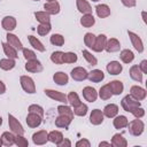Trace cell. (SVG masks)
I'll return each mask as SVG.
<instances>
[{"label": "cell", "instance_id": "obj_20", "mask_svg": "<svg viewBox=\"0 0 147 147\" xmlns=\"http://www.w3.org/2000/svg\"><path fill=\"white\" fill-rule=\"evenodd\" d=\"M44 9L49 15H56L60 13V3L56 0L55 1H46V3L44 5Z\"/></svg>", "mask_w": 147, "mask_h": 147}, {"label": "cell", "instance_id": "obj_55", "mask_svg": "<svg viewBox=\"0 0 147 147\" xmlns=\"http://www.w3.org/2000/svg\"><path fill=\"white\" fill-rule=\"evenodd\" d=\"M59 147H71V141L69 140V139H62L61 140V142L57 145Z\"/></svg>", "mask_w": 147, "mask_h": 147}, {"label": "cell", "instance_id": "obj_36", "mask_svg": "<svg viewBox=\"0 0 147 147\" xmlns=\"http://www.w3.org/2000/svg\"><path fill=\"white\" fill-rule=\"evenodd\" d=\"M94 23H95V18L93 14H84L80 18V24L84 28H91L94 25Z\"/></svg>", "mask_w": 147, "mask_h": 147}, {"label": "cell", "instance_id": "obj_4", "mask_svg": "<svg viewBox=\"0 0 147 147\" xmlns=\"http://www.w3.org/2000/svg\"><path fill=\"white\" fill-rule=\"evenodd\" d=\"M8 125H9L10 131L14 134H24V129H23L22 124L11 114H8Z\"/></svg>", "mask_w": 147, "mask_h": 147}, {"label": "cell", "instance_id": "obj_57", "mask_svg": "<svg viewBox=\"0 0 147 147\" xmlns=\"http://www.w3.org/2000/svg\"><path fill=\"white\" fill-rule=\"evenodd\" d=\"M102 146H111V144L108 142V141H101V142H99V147H102Z\"/></svg>", "mask_w": 147, "mask_h": 147}, {"label": "cell", "instance_id": "obj_27", "mask_svg": "<svg viewBox=\"0 0 147 147\" xmlns=\"http://www.w3.org/2000/svg\"><path fill=\"white\" fill-rule=\"evenodd\" d=\"M127 123H129V119H127V117L124 116V115H116V116L114 117V121H113V125H114V127L117 129V130L126 127Z\"/></svg>", "mask_w": 147, "mask_h": 147}, {"label": "cell", "instance_id": "obj_40", "mask_svg": "<svg viewBox=\"0 0 147 147\" xmlns=\"http://www.w3.org/2000/svg\"><path fill=\"white\" fill-rule=\"evenodd\" d=\"M34 17L39 23H51V15L48 13L44 11H36Z\"/></svg>", "mask_w": 147, "mask_h": 147}, {"label": "cell", "instance_id": "obj_14", "mask_svg": "<svg viewBox=\"0 0 147 147\" xmlns=\"http://www.w3.org/2000/svg\"><path fill=\"white\" fill-rule=\"evenodd\" d=\"M25 122L28 124L29 127L31 129H34V127H38L41 122H42V117L39 116L38 114H34V113H29L26 118H25Z\"/></svg>", "mask_w": 147, "mask_h": 147}, {"label": "cell", "instance_id": "obj_2", "mask_svg": "<svg viewBox=\"0 0 147 147\" xmlns=\"http://www.w3.org/2000/svg\"><path fill=\"white\" fill-rule=\"evenodd\" d=\"M20 84L21 87L23 88L24 92H26L28 94H34L36 93V84L34 80L30 77V76H21L20 77Z\"/></svg>", "mask_w": 147, "mask_h": 147}, {"label": "cell", "instance_id": "obj_32", "mask_svg": "<svg viewBox=\"0 0 147 147\" xmlns=\"http://www.w3.org/2000/svg\"><path fill=\"white\" fill-rule=\"evenodd\" d=\"M1 141H2V145L3 146H11V145H14L15 144V134L10 131V132H8V131H6V132H3L2 134H1Z\"/></svg>", "mask_w": 147, "mask_h": 147}, {"label": "cell", "instance_id": "obj_61", "mask_svg": "<svg viewBox=\"0 0 147 147\" xmlns=\"http://www.w3.org/2000/svg\"><path fill=\"white\" fill-rule=\"evenodd\" d=\"M91 1H93V2H98V1H100V0H91Z\"/></svg>", "mask_w": 147, "mask_h": 147}, {"label": "cell", "instance_id": "obj_43", "mask_svg": "<svg viewBox=\"0 0 147 147\" xmlns=\"http://www.w3.org/2000/svg\"><path fill=\"white\" fill-rule=\"evenodd\" d=\"M78 60V56L76 53L74 52H65L63 53V63L67 64H71V63H76Z\"/></svg>", "mask_w": 147, "mask_h": 147}, {"label": "cell", "instance_id": "obj_11", "mask_svg": "<svg viewBox=\"0 0 147 147\" xmlns=\"http://www.w3.org/2000/svg\"><path fill=\"white\" fill-rule=\"evenodd\" d=\"M25 70L28 72H32V74H37V72H41L42 71V64L40 63L39 60H30V61H26L25 65H24Z\"/></svg>", "mask_w": 147, "mask_h": 147}, {"label": "cell", "instance_id": "obj_7", "mask_svg": "<svg viewBox=\"0 0 147 147\" xmlns=\"http://www.w3.org/2000/svg\"><path fill=\"white\" fill-rule=\"evenodd\" d=\"M87 74L88 72H87V70L85 68H83V67H76V68H74L71 70L70 76L76 82H83V80L87 79Z\"/></svg>", "mask_w": 147, "mask_h": 147}, {"label": "cell", "instance_id": "obj_6", "mask_svg": "<svg viewBox=\"0 0 147 147\" xmlns=\"http://www.w3.org/2000/svg\"><path fill=\"white\" fill-rule=\"evenodd\" d=\"M127 36H129V38H130V40H131V44H132V46L134 47V49H136L138 53H142L144 49H145L142 39H141L137 33H134V32H132V31H127Z\"/></svg>", "mask_w": 147, "mask_h": 147}, {"label": "cell", "instance_id": "obj_25", "mask_svg": "<svg viewBox=\"0 0 147 147\" xmlns=\"http://www.w3.org/2000/svg\"><path fill=\"white\" fill-rule=\"evenodd\" d=\"M95 13H96V16L100 17V18H106L110 15V8L108 5L106 3H99L95 6Z\"/></svg>", "mask_w": 147, "mask_h": 147}, {"label": "cell", "instance_id": "obj_12", "mask_svg": "<svg viewBox=\"0 0 147 147\" xmlns=\"http://www.w3.org/2000/svg\"><path fill=\"white\" fill-rule=\"evenodd\" d=\"M16 18L14 16H5L1 21V26L3 30H6L7 32H11L16 29Z\"/></svg>", "mask_w": 147, "mask_h": 147}, {"label": "cell", "instance_id": "obj_47", "mask_svg": "<svg viewBox=\"0 0 147 147\" xmlns=\"http://www.w3.org/2000/svg\"><path fill=\"white\" fill-rule=\"evenodd\" d=\"M15 145L18 147H28L29 141L23 134H15Z\"/></svg>", "mask_w": 147, "mask_h": 147}, {"label": "cell", "instance_id": "obj_45", "mask_svg": "<svg viewBox=\"0 0 147 147\" xmlns=\"http://www.w3.org/2000/svg\"><path fill=\"white\" fill-rule=\"evenodd\" d=\"M87 111H88V107H87V105H85L83 102L79 106L74 108V114L76 116H79V117H84L87 114Z\"/></svg>", "mask_w": 147, "mask_h": 147}, {"label": "cell", "instance_id": "obj_38", "mask_svg": "<svg viewBox=\"0 0 147 147\" xmlns=\"http://www.w3.org/2000/svg\"><path fill=\"white\" fill-rule=\"evenodd\" d=\"M67 100H68V103L70 105V107H72V108H75L82 103V101H80V99L76 92H70L67 95Z\"/></svg>", "mask_w": 147, "mask_h": 147}, {"label": "cell", "instance_id": "obj_58", "mask_svg": "<svg viewBox=\"0 0 147 147\" xmlns=\"http://www.w3.org/2000/svg\"><path fill=\"white\" fill-rule=\"evenodd\" d=\"M141 16H142V21H144V23H147V20H146V11H145V10L141 11Z\"/></svg>", "mask_w": 147, "mask_h": 147}, {"label": "cell", "instance_id": "obj_59", "mask_svg": "<svg viewBox=\"0 0 147 147\" xmlns=\"http://www.w3.org/2000/svg\"><path fill=\"white\" fill-rule=\"evenodd\" d=\"M1 124H2V117L0 116V126H1Z\"/></svg>", "mask_w": 147, "mask_h": 147}, {"label": "cell", "instance_id": "obj_3", "mask_svg": "<svg viewBox=\"0 0 147 147\" xmlns=\"http://www.w3.org/2000/svg\"><path fill=\"white\" fill-rule=\"evenodd\" d=\"M121 106H122V108H123L125 111L131 113L136 107L141 106V103H140V101L136 100V99L132 98L130 94H127V95H125V96L122 99V101H121Z\"/></svg>", "mask_w": 147, "mask_h": 147}, {"label": "cell", "instance_id": "obj_18", "mask_svg": "<svg viewBox=\"0 0 147 147\" xmlns=\"http://www.w3.org/2000/svg\"><path fill=\"white\" fill-rule=\"evenodd\" d=\"M87 79L92 83H100L105 79V74L100 69H93L87 74Z\"/></svg>", "mask_w": 147, "mask_h": 147}, {"label": "cell", "instance_id": "obj_56", "mask_svg": "<svg viewBox=\"0 0 147 147\" xmlns=\"http://www.w3.org/2000/svg\"><path fill=\"white\" fill-rule=\"evenodd\" d=\"M6 85H5V83L2 82V80H0V94H5L6 93Z\"/></svg>", "mask_w": 147, "mask_h": 147}, {"label": "cell", "instance_id": "obj_62", "mask_svg": "<svg viewBox=\"0 0 147 147\" xmlns=\"http://www.w3.org/2000/svg\"><path fill=\"white\" fill-rule=\"evenodd\" d=\"M46 1H55V0H46Z\"/></svg>", "mask_w": 147, "mask_h": 147}, {"label": "cell", "instance_id": "obj_26", "mask_svg": "<svg viewBox=\"0 0 147 147\" xmlns=\"http://www.w3.org/2000/svg\"><path fill=\"white\" fill-rule=\"evenodd\" d=\"M76 6L79 13L84 14H92V7L87 0H76Z\"/></svg>", "mask_w": 147, "mask_h": 147}, {"label": "cell", "instance_id": "obj_5", "mask_svg": "<svg viewBox=\"0 0 147 147\" xmlns=\"http://www.w3.org/2000/svg\"><path fill=\"white\" fill-rule=\"evenodd\" d=\"M44 92H45V94H46L48 98H51L52 100H55V101L61 102V103H64V105L68 102V100H67V94H64V93H62V92H60V91L46 88Z\"/></svg>", "mask_w": 147, "mask_h": 147}, {"label": "cell", "instance_id": "obj_28", "mask_svg": "<svg viewBox=\"0 0 147 147\" xmlns=\"http://www.w3.org/2000/svg\"><path fill=\"white\" fill-rule=\"evenodd\" d=\"M110 144H111V146H114V147H126V146H127L126 139H125V138L123 137V134H121V133L114 134L113 138H111Z\"/></svg>", "mask_w": 147, "mask_h": 147}, {"label": "cell", "instance_id": "obj_19", "mask_svg": "<svg viewBox=\"0 0 147 147\" xmlns=\"http://www.w3.org/2000/svg\"><path fill=\"white\" fill-rule=\"evenodd\" d=\"M106 69H107V71H108L109 75L116 76V75H119V74L122 72L123 67H122V64H121L118 61H110V62L107 64Z\"/></svg>", "mask_w": 147, "mask_h": 147}, {"label": "cell", "instance_id": "obj_48", "mask_svg": "<svg viewBox=\"0 0 147 147\" xmlns=\"http://www.w3.org/2000/svg\"><path fill=\"white\" fill-rule=\"evenodd\" d=\"M94 40H95V36L92 32L85 33V36H84V44H85V46H87L88 48H92V46L94 44Z\"/></svg>", "mask_w": 147, "mask_h": 147}, {"label": "cell", "instance_id": "obj_52", "mask_svg": "<svg viewBox=\"0 0 147 147\" xmlns=\"http://www.w3.org/2000/svg\"><path fill=\"white\" fill-rule=\"evenodd\" d=\"M121 2H122L123 6H125L127 8H133L137 5V1L136 0H121Z\"/></svg>", "mask_w": 147, "mask_h": 147}, {"label": "cell", "instance_id": "obj_1", "mask_svg": "<svg viewBox=\"0 0 147 147\" xmlns=\"http://www.w3.org/2000/svg\"><path fill=\"white\" fill-rule=\"evenodd\" d=\"M126 127L129 129V132H130L131 136L139 137V136L142 134V132L145 130V123L140 118H136V119L129 122Z\"/></svg>", "mask_w": 147, "mask_h": 147}, {"label": "cell", "instance_id": "obj_50", "mask_svg": "<svg viewBox=\"0 0 147 147\" xmlns=\"http://www.w3.org/2000/svg\"><path fill=\"white\" fill-rule=\"evenodd\" d=\"M22 52H23V56H24V59H25L26 61H30V60H36V59H37L36 53H34L33 51L29 49V48H24V47H23Z\"/></svg>", "mask_w": 147, "mask_h": 147}, {"label": "cell", "instance_id": "obj_22", "mask_svg": "<svg viewBox=\"0 0 147 147\" xmlns=\"http://www.w3.org/2000/svg\"><path fill=\"white\" fill-rule=\"evenodd\" d=\"M71 122H72V118H70L68 116H64V115H59L55 118V126L67 130L69 127V125L71 124Z\"/></svg>", "mask_w": 147, "mask_h": 147}, {"label": "cell", "instance_id": "obj_34", "mask_svg": "<svg viewBox=\"0 0 147 147\" xmlns=\"http://www.w3.org/2000/svg\"><path fill=\"white\" fill-rule=\"evenodd\" d=\"M16 65V62L14 59H9V57H6V59H1L0 60V68L5 71H9L11 69H14Z\"/></svg>", "mask_w": 147, "mask_h": 147}, {"label": "cell", "instance_id": "obj_21", "mask_svg": "<svg viewBox=\"0 0 147 147\" xmlns=\"http://www.w3.org/2000/svg\"><path fill=\"white\" fill-rule=\"evenodd\" d=\"M108 85L110 87V91H111L113 95H119L124 91V85H123V83L121 80H117V79L111 80V82L108 83Z\"/></svg>", "mask_w": 147, "mask_h": 147}, {"label": "cell", "instance_id": "obj_49", "mask_svg": "<svg viewBox=\"0 0 147 147\" xmlns=\"http://www.w3.org/2000/svg\"><path fill=\"white\" fill-rule=\"evenodd\" d=\"M28 110H29V113H34V114H38L39 116L44 117V108L41 106H39V105H36V103L30 105Z\"/></svg>", "mask_w": 147, "mask_h": 147}, {"label": "cell", "instance_id": "obj_33", "mask_svg": "<svg viewBox=\"0 0 147 147\" xmlns=\"http://www.w3.org/2000/svg\"><path fill=\"white\" fill-rule=\"evenodd\" d=\"M119 57H121V60H122L123 63L129 64V63H131V62L134 60V54H133V52H132L131 49H127V48H126V49L121 51Z\"/></svg>", "mask_w": 147, "mask_h": 147}, {"label": "cell", "instance_id": "obj_8", "mask_svg": "<svg viewBox=\"0 0 147 147\" xmlns=\"http://www.w3.org/2000/svg\"><path fill=\"white\" fill-rule=\"evenodd\" d=\"M32 141L34 145H38V146L45 145L48 141V132L46 130H40L34 132L32 134Z\"/></svg>", "mask_w": 147, "mask_h": 147}, {"label": "cell", "instance_id": "obj_53", "mask_svg": "<svg viewBox=\"0 0 147 147\" xmlns=\"http://www.w3.org/2000/svg\"><path fill=\"white\" fill-rule=\"evenodd\" d=\"M91 144L87 139H80L76 142V147H90Z\"/></svg>", "mask_w": 147, "mask_h": 147}, {"label": "cell", "instance_id": "obj_23", "mask_svg": "<svg viewBox=\"0 0 147 147\" xmlns=\"http://www.w3.org/2000/svg\"><path fill=\"white\" fill-rule=\"evenodd\" d=\"M53 80L56 85H60V86H64L68 84L69 82V76L63 72V71H57L53 75Z\"/></svg>", "mask_w": 147, "mask_h": 147}, {"label": "cell", "instance_id": "obj_30", "mask_svg": "<svg viewBox=\"0 0 147 147\" xmlns=\"http://www.w3.org/2000/svg\"><path fill=\"white\" fill-rule=\"evenodd\" d=\"M2 49H3V53H5V55H6L7 57H9V59H14V60H16V59L18 57V55H17V51H16L13 46H10L9 44H7V42H2Z\"/></svg>", "mask_w": 147, "mask_h": 147}, {"label": "cell", "instance_id": "obj_24", "mask_svg": "<svg viewBox=\"0 0 147 147\" xmlns=\"http://www.w3.org/2000/svg\"><path fill=\"white\" fill-rule=\"evenodd\" d=\"M103 116L108 117V118H114L116 115H118V106L115 103H109L107 106H105L103 110Z\"/></svg>", "mask_w": 147, "mask_h": 147}, {"label": "cell", "instance_id": "obj_60", "mask_svg": "<svg viewBox=\"0 0 147 147\" xmlns=\"http://www.w3.org/2000/svg\"><path fill=\"white\" fill-rule=\"evenodd\" d=\"M2 146V141H1V137H0V147Z\"/></svg>", "mask_w": 147, "mask_h": 147}, {"label": "cell", "instance_id": "obj_51", "mask_svg": "<svg viewBox=\"0 0 147 147\" xmlns=\"http://www.w3.org/2000/svg\"><path fill=\"white\" fill-rule=\"evenodd\" d=\"M131 114H132L136 118H142V117L145 116V109H144L141 106H139V107H136V108L131 111Z\"/></svg>", "mask_w": 147, "mask_h": 147}, {"label": "cell", "instance_id": "obj_46", "mask_svg": "<svg viewBox=\"0 0 147 147\" xmlns=\"http://www.w3.org/2000/svg\"><path fill=\"white\" fill-rule=\"evenodd\" d=\"M63 53L64 52H61V51L53 52L51 54V61L55 64H63Z\"/></svg>", "mask_w": 147, "mask_h": 147}, {"label": "cell", "instance_id": "obj_44", "mask_svg": "<svg viewBox=\"0 0 147 147\" xmlns=\"http://www.w3.org/2000/svg\"><path fill=\"white\" fill-rule=\"evenodd\" d=\"M82 54H83V57L86 60V62L91 65H96L98 64V60L94 55H92V53L87 49H83L82 51Z\"/></svg>", "mask_w": 147, "mask_h": 147}, {"label": "cell", "instance_id": "obj_37", "mask_svg": "<svg viewBox=\"0 0 147 147\" xmlns=\"http://www.w3.org/2000/svg\"><path fill=\"white\" fill-rule=\"evenodd\" d=\"M62 139H63V134H62L60 131H57V130L51 131V132L48 133V141H51L52 144L59 145Z\"/></svg>", "mask_w": 147, "mask_h": 147}, {"label": "cell", "instance_id": "obj_9", "mask_svg": "<svg viewBox=\"0 0 147 147\" xmlns=\"http://www.w3.org/2000/svg\"><path fill=\"white\" fill-rule=\"evenodd\" d=\"M106 42H107V36L106 34L101 33L99 36H95V40H94V44L92 46V51H94L96 53H100V52L105 51Z\"/></svg>", "mask_w": 147, "mask_h": 147}, {"label": "cell", "instance_id": "obj_54", "mask_svg": "<svg viewBox=\"0 0 147 147\" xmlns=\"http://www.w3.org/2000/svg\"><path fill=\"white\" fill-rule=\"evenodd\" d=\"M138 67H139V69L141 70L142 74H147V60H142Z\"/></svg>", "mask_w": 147, "mask_h": 147}, {"label": "cell", "instance_id": "obj_13", "mask_svg": "<svg viewBox=\"0 0 147 147\" xmlns=\"http://www.w3.org/2000/svg\"><path fill=\"white\" fill-rule=\"evenodd\" d=\"M82 94H83V98L88 102H94L98 99V92L92 86H85L82 91Z\"/></svg>", "mask_w": 147, "mask_h": 147}, {"label": "cell", "instance_id": "obj_39", "mask_svg": "<svg viewBox=\"0 0 147 147\" xmlns=\"http://www.w3.org/2000/svg\"><path fill=\"white\" fill-rule=\"evenodd\" d=\"M57 113H59V115H64V116H68V117H70V118L74 119V115L75 114H74V110H72V108L70 106L60 105L57 107Z\"/></svg>", "mask_w": 147, "mask_h": 147}, {"label": "cell", "instance_id": "obj_15", "mask_svg": "<svg viewBox=\"0 0 147 147\" xmlns=\"http://www.w3.org/2000/svg\"><path fill=\"white\" fill-rule=\"evenodd\" d=\"M6 39H7V44H9L10 46H13L17 52L23 49V45L21 42V40L18 39V37L11 32H7L6 34Z\"/></svg>", "mask_w": 147, "mask_h": 147}, {"label": "cell", "instance_id": "obj_41", "mask_svg": "<svg viewBox=\"0 0 147 147\" xmlns=\"http://www.w3.org/2000/svg\"><path fill=\"white\" fill-rule=\"evenodd\" d=\"M49 41H51L52 45L57 46V47H61V46L64 45V37L62 34H60V33H54V34L51 36Z\"/></svg>", "mask_w": 147, "mask_h": 147}, {"label": "cell", "instance_id": "obj_17", "mask_svg": "<svg viewBox=\"0 0 147 147\" xmlns=\"http://www.w3.org/2000/svg\"><path fill=\"white\" fill-rule=\"evenodd\" d=\"M105 119V116H103V113L102 110L100 109H93L91 115H90V123L92 125H100L102 124Z\"/></svg>", "mask_w": 147, "mask_h": 147}, {"label": "cell", "instance_id": "obj_42", "mask_svg": "<svg viewBox=\"0 0 147 147\" xmlns=\"http://www.w3.org/2000/svg\"><path fill=\"white\" fill-rule=\"evenodd\" d=\"M51 30H52L51 23H39V25L37 26V32L39 36H46L51 32Z\"/></svg>", "mask_w": 147, "mask_h": 147}, {"label": "cell", "instance_id": "obj_10", "mask_svg": "<svg viewBox=\"0 0 147 147\" xmlns=\"http://www.w3.org/2000/svg\"><path fill=\"white\" fill-rule=\"evenodd\" d=\"M130 95L132 98H134L136 100L138 101H142L146 99V95H147V92L145 88H142L141 86H138V85H133L131 86L130 88Z\"/></svg>", "mask_w": 147, "mask_h": 147}, {"label": "cell", "instance_id": "obj_35", "mask_svg": "<svg viewBox=\"0 0 147 147\" xmlns=\"http://www.w3.org/2000/svg\"><path fill=\"white\" fill-rule=\"evenodd\" d=\"M98 96H99L101 100H109V99L113 96L111 91H110V87H109L108 84H106V85H103V86L100 87V90H99V92H98Z\"/></svg>", "mask_w": 147, "mask_h": 147}, {"label": "cell", "instance_id": "obj_64", "mask_svg": "<svg viewBox=\"0 0 147 147\" xmlns=\"http://www.w3.org/2000/svg\"><path fill=\"white\" fill-rule=\"evenodd\" d=\"M0 1H1V0H0Z\"/></svg>", "mask_w": 147, "mask_h": 147}, {"label": "cell", "instance_id": "obj_31", "mask_svg": "<svg viewBox=\"0 0 147 147\" xmlns=\"http://www.w3.org/2000/svg\"><path fill=\"white\" fill-rule=\"evenodd\" d=\"M28 40H29V42H30V45L34 48V49H37L38 52H45L46 51V48H45V46L42 45V42L37 38V37H34V36H28Z\"/></svg>", "mask_w": 147, "mask_h": 147}, {"label": "cell", "instance_id": "obj_16", "mask_svg": "<svg viewBox=\"0 0 147 147\" xmlns=\"http://www.w3.org/2000/svg\"><path fill=\"white\" fill-rule=\"evenodd\" d=\"M121 49V42L118 39L116 38H110V39H107V42H106V46H105V51L108 52V53H116Z\"/></svg>", "mask_w": 147, "mask_h": 147}, {"label": "cell", "instance_id": "obj_63", "mask_svg": "<svg viewBox=\"0 0 147 147\" xmlns=\"http://www.w3.org/2000/svg\"><path fill=\"white\" fill-rule=\"evenodd\" d=\"M33 1H39V0H33Z\"/></svg>", "mask_w": 147, "mask_h": 147}, {"label": "cell", "instance_id": "obj_29", "mask_svg": "<svg viewBox=\"0 0 147 147\" xmlns=\"http://www.w3.org/2000/svg\"><path fill=\"white\" fill-rule=\"evenodd\" d=\"M130 77L134 80V82H138V83H141L142 82V77H144V74L141 72V70L139 69L138 65H132L130 68Z\"/></svg>", "mask_w": 147, "mask_h": 147}]
</instances>
